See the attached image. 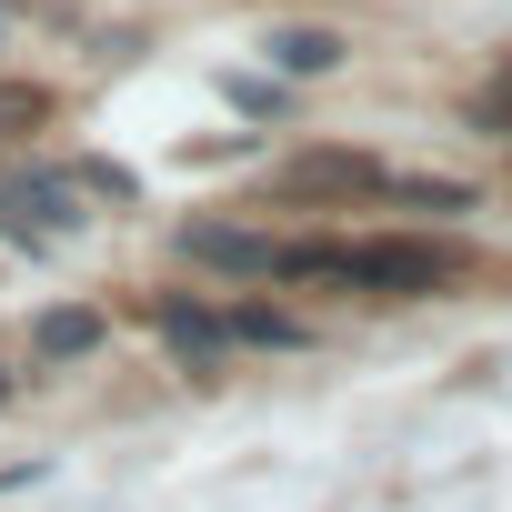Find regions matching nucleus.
<instances>
[{
  "mask_svg": "<svg viewBox=\"0 0 512 512\" xmlns=\"http://www.w3.org/2000/svg\"><path fill=\"white\" fill-rule=\"evenodd\" d=\"M292 191H312V201H382V161L372 151H302Z\"/></svg>",
  "mask_w": 512,
  "mask_h": 512,
  "instance_id": "4",
  "label": "nucleus"
},
{
  "mask_svg": "<svg viewBox=\"0 0 512 512\" xmlns=\"http://www.w3.org/2000/svg\"><path fill=\"white\" fill-rule=\"evenodd\" d=\"M0 402H11V372H0Z\"/></svg>",
  "mask_w": 512,
  "mask_h": 512,
  "instance_id": "11",
  "label": "nucleus"
},
{
  "mask_svg": "<svg viewBox=\"0 0 512 512\" xmlns=\"http://www.w3.org/2000/svg\"><path fill=\"white\" fill-rule=\"evenodd\" d=\"M221 332H231V352H302L312 332L292 322V312H272V302H221Z\"/></svg>",
  "mask_w": 512,
  "mask_h": 512,
  "instance_id": "6",
  "label": "nucleus"
},
{
  "mask_svg": "<svg viewBox=\"0 0 512 512\" xmlns=\"http://www.w3.org/2000/svg\"><path fill=\"white\" fill-rule=\"evenodd\" d=\"M151 322H161V342L181 352V372H201V382H211V372L231 362V332H221V312H201V302H161Z\"/></svg>",
  "mask_w": 512,
  "mask_h": 512,
  "instance_id": "5",
  "label": "nucleus"
},
{
  "mask_svg": "<svg viewBox=\"0 0 512 512\" xmlns=\"http://www.w3.org/2000/svg\"><path fill=\"white\" fill-rule=\"evenodd\" d=\"M472 121H482V131H512V51L482 71V91H472Z\"/></svg>",
  "mask_w": 512,
  "mask_h": 512,
  "instance_id": "10",
  "label": "nucleus"
},
{
  "mask_svg": "<svg viewBox=\"0 0 512 512\" xmlns=\"http://www.w3.org/2000/svg\"><path fill=\"white\" fill-rule=\"evenodd\" d=\"M282 282H362V292H442L452 251L442 241H282Z\"/></svg>",
  "mask_w": 512,
  "mask_h": 512,
  "instance_id": "1",
  "label": "nucleus"
},
{
  "mask_svg": "<svg viewBox=\"0 0 512 512\" xmlns=\"http://www.w3.org/2000/svg\"><path fill=\"white\" fill-rule=\"evenodd\" d=\"M0 221H11V231L41 251V241L81 231L91 211H81V181H71V171H0Z\"/></svg>",
  "mask_w": 512,
  "mask_h": 512,
  "instance_id": "2",
  "label": "nucleus"
},
{
  "mask_svg": "<svg viewBox=\"0 0 512 512\" xmlns=\"http://www.w3.org/2000/svg\"><path fill=\"white\" fill-rule=\"evenodd\" d=\"M181 251H191V262H211V272H231V282H272V272H282V241L241 231V221H191Z\"/></svg>",
  "mask_w": 512,
  "mask_h": 512,
  "instance_id": "3",
  "label": "nucleus"
},
{
  "mask_svg": "<svg viewBox=\"0 0 512 512\" xmlns=\"http://www.w3.org/2000/svg\"><path fill=\"white\" fill-rule=\"evenodd\" d=\"M272 61H282V71H312V81H322V71L342 61V31H282V41H272Z\"/></svg>",
  "mask_w": 512,
  "mask_h": 512,
  "instance_id": "9",
  "label": "nucleus"
},
{
  "mask_svg": "<svg viewBox=\"0 0 512 512\" xmlns=\"http://www.w3.org/2000/svg\"><path fill=\"white\" fill-rule=\"evenodd\" d=\"M382 201H392V211H432V221L472 211V191H462V181H412V171H382Z\"/></svg>",
  "mask_w": 512,
  "mask_h": 512,
  "instance_id": "8",
  "label": "nucleus"
},
{
  "mask_svg": "<svg viewBox=\"0 0 512 512\" xmlns=\"http://www.w3.org/2000/svg\"><path fill=\"white\" fill-rule=\"evenodd\" d=\"M91 342H101V312H91V302H61V312L31 322V352H41V362H81Z\"/></svg>",
  "mask_w": 512,
  "mask_h": 512,
  "instance_id": "7",
  "label": "nucleus"
}]
</instances>
